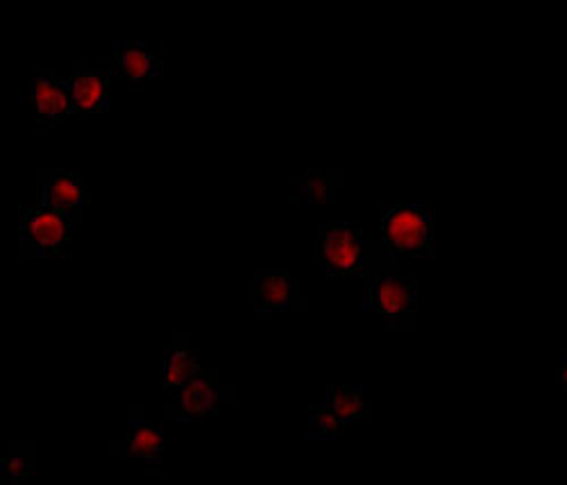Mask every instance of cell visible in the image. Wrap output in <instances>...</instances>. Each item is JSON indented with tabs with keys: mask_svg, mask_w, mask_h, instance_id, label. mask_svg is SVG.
<instances>
[{
	"mask_svg": "<svg viewBox=\"0 0 567 485\" xmlns=\"http://www.w3.org/2000/svg\"><path fill=\"white\" fill-rule=\"evenodd\" d=\"M382 250L395 259L434 255V211L422 205H398L382 218Z\"/></svg>",
	"mask_w": 567,
	"mask_h": 485,
	"instance_id": "cell-1",
	"label": "cell"
},
{
	"mask_svg": "<svg viewBox=\"0 0 567 485\" xmlns=\"http://www.w3.org/2000/svg\"><path fill=\"white\" fill-rule=\"evenodd\" d=\"M75 223L78 218L64 209L41 205L34 209H23V218L19 225L21 257L62 255Z\"/></svg>",
	"mask_w": 567,
	"mask_h": 485,
	"instance_id": "cell-2",
	"label": "cell"
},
{
	"mask_svg": "<svg viewBox=\"0 0 567 485\" xmlns=\"http://www.w3.org/2000/svg\"><path fill=\"white\" fill-rule=\"evenodd\" d=\"M318 255L332 277L357 275L363 266V231L350 223L322 225Z\"/></svg>",
	"mask_w": 567,
	"mask_h": 485,
	"instance_id": "cell-3",
	"label": "cell"
},
{
	"mask_svg": "<svg viewBox=\"0 0 567 485\" xmlns=\"http://www.w3.org/2000/svg\"><path fill=\"white\" fill-rule=\"evenodd\" d=\"M365 307L398 329L415 313L417 283L400 275H377L370 279Z\"/></svg>",
	"mask_w": 567,
	"mask_h": 485,
	"instance_id": "cell-4",
	"label": "cell"
},
{
	"mask_svg": "<svg viewBox=\"0 0 567 485\" xmlns=\"http://www.w3.org/2000/svg\"><path fill=\"white\" fill-rule=\"evenodd\" d=\"M30 105L37 114V121L49 127H60L75 112L69 82L58 80L53 71H39L34 75L30 89Z\"/></svg>",
	"mask_w": 567,
	"mask_h": 485,
	"instance_id": "cell-5",
	"label": "cell"
},
{
	"mask_svg": "<svg viewBox=\"0 0 567 485\" xmlns=\"http://www.w3.org/2000/svg\"><path fill=\"white\" fill-rule=\"evenodd\" d=\"M37 200L41 207L64 209L80 220V211L89 203V188L82 177L66 168H43L39 171Z\"/></svg>",
	"mask_w": 567,
	"mask_h": 485,
	"instance_id": "cell-6",
	"label": "cell"
},
{
	"mask_svg": "<svg viewBox=\"0 0 567 485\" xmlns=\"http://www.w3.org/2000/svg\"><path fill=\"white\" fill-rule=\"evenodd\" d=\"M220 398V385L212 372L200 370L188 379L175 393V409L179 420H203L216 417V406Z\"/></svg>",
	"mask_w": 567,
	"mask_h": 485,
	"instance_id": "cell-7",
	"label": "cell"
},
{
	"mask_svg": "<svg viewBox=\"0 0 567 485\" xmlns=\"http://www.w3.org/2000/svg\"><path fill=\"white\" fill-rule=\"evenodd\" d=\"M110 78L112 73L101 69H84L75 64L73 75L66 80L73 93L75 112L96 114L110 110Z\"/></svg>",
	"mask_w": 567,
	"mask_h": 485,
	"instance_id": "cell-8",
	"label": "cell"
},
{
	"mask_svg": "<svg viewBox=\"0 0 567 485\" xmlns=\"http://www.w3.org/2000/svg\"><path fill=\"white\" fill-rule=\"evenodd\" d=\"M296 302H298V279L291 272L257 270L255 305L261 313L293 311Z\"/></svg>",
	"mask_w": 567,
	"mask_h": 485,
	"instance_id": "cell-9",
	"label": "cell"
},
{
	"mask_svg": "<svg viewBox=\"0 0 567 485\" xmlns=\"http://www.w3.org/2000/svg\"><path fill=\"white\" fill-rule=\"evenodd\" d=\"M110 48L114 51V62L118 73L127 78L132 84L144 82L148 78L162 75V62L151 51L148 43H130V41H112Z\"/></svg>",
	"mask_w": 567,
	"mask_h": 485,
	"instance_id": "cell-10",
	"label": "cell"
},
{
	"mask_svg": "<svg viewBox=\"0 0 567 485\" xmlns=\"http://www.w3.org/2000/svg\"><path fill=\"white\" fill-rule=\"evenodd\" d=\"M334 415L346 422H361L370 420V406L363 402V388L361 385H332L327 391V402Z\"/></svg>",
	"mask_w": 567,
	"mask_h": 485,
	"instance_id": "cell-11",
	"label": "cell"
},
{
	"mask_svg": "<svg viewBox=\"0 0 567 485\" xmlns=\"http://www.w3.org/2000/svg\"><path fill=\"white\" fill-rule=\"evenodd\" d=\"M127 447L132 456L144 461H162L164 458V431L157 424H148L136 420L130 424Z\"/></svg>",
	"mask_w": 567,
	"mask_h": 485,
	"instance_id": "cell-12",
	"label": "cell"
},
{
	"mask_svg": "<svg viewBox=\"0 0 567 485\" xmlns=\"http://www.w3.org/2000/svg\"><path fill=\"white\" fill-rule=\"evenodd\" d=\"M200 361L194 352L188 350H171L164 357V393L166 395H175L179 388L192 379L194 374H198Z\"/></svg>",
	"mask_w": 567,
	"mask_h": 485,
	"instance_id": "cell-13",
	"label": "cell"
},
{
	"mask_svg": "<svg viewBox=\"0 0 567 485\" xmlns=\"http://www.w3.org/2000/svg\"><path fill=\"white\" fill-rule=\"evenodd\" d=\"M337 173L329 171H318V173H307L296 182V188L300 193V198H305L309 205H329L337 198V184L334 182Z\"/></svg>",
	"mask_w": 567,
	"mask_h": 485,
	"instance_id": "cell-14",
	"label": "cell"
},
{
	"mask_svg": "<svg viewBox=\"0 0 567 485\" xmlns=\"http://www.w3.org/2000/svg\"><path fill=\"white\" fill-rule=\"evenodd\" d=\"M343 433V422L327 404L309 409V435L313 441H337Z\"/></svg>",
	"mask_w": 567,
	"mask_h": 485,
	"instance_id": "cell-15",
	"label": "cell"
},
{
	"mask_svg": "<svg viewBox=\"0 0 567 485\" xmlns=\"http://www.w3.org/2000/svg\"><path fill=\"white\" fill-rule=\"evenodd\" d=\"M0 467H3V481L6 483H25L34 465H32L30 458L12 454L3 463H0Z\"/></svg>",
	"mask_w": 567,
	"mask_h": 485,
	"instance_id": "cell-16",
	"label": "cell"
},
{
	"mask_svg": "<svg viewBox=\"0 0 567 485\" xmlns=\"http://www.w3.org/2000/svg\"><path fill=\"white\" fill-rule=\"evenodd\" d=\"M554 381H556V385L560 388V391L567 395V354L563 357L560 365L556 368V372H554Z\"/></svg>",
	"mask_w": 567,
	"mask_h": 485,
	"instance_id": "cell-17",
	"label": "cell"
}]
</instances>
